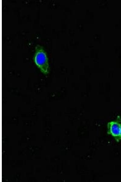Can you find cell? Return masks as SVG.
<instances>
[{"instance_id":"cell-3","label":"cell","mask_w":121,"mask_h":182,"mask_svg":"<svg viewBox=\"0 0 121 182\" xmlns=\"http://www.w3.org/2000/svg\"><path fill=\"white\" fill-rule=\"evenodd\" d=\"M120 139H121V128H120Z\"/></svg>"},{"instance_id":"cell-2","label":"cell","mask_w":121,"mask_h":182,"mask_svg":"<svg viewBox=\"0 0 121 182\" xmlns=\"http://www.w3.org/2000/svg\"><path fill=\"white\" fill-rule=\"evenodd\" d=\"M121 123L117 121H113L108 123V133L114 137L117 141L120 140V132Z\"/></svg>"},{"instance_id":"cell-1","label":"cell","mask_w":121,"mask_h":182,"mask_svg":"<svg viewBox=\"0 0 121 182\" xmlns=\"http://www.w3.org/2000/svg\"><path fill=\"white\" fill-rule=\"evenodd\" d=\"M34 61L42 72L45 74L48 73L49 66L46 52L43 48L39 45L35 47Z\"/></svg>"}]
</instances>
